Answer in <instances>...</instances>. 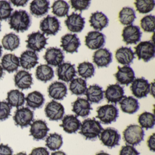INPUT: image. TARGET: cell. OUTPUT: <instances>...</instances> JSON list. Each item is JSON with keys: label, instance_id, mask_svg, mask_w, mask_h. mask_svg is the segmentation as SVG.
I'll return each mask as SVG.
<instances>
[{"label": "cell", "instance_id": "f546056e", "mask_svg": "<svg viewBox=\"0 0 155 155\" xmlns=\"http://www.w3.org/2000/svg\"><path fill=\"white\" fill-rule=\"evenodd\" d=\"M104 91L102 87L97 84L90 86L87 89L85 95L87 100L91 103H99L104 98Z\"/></svg>", "mask_w": 155, "mask_h": 155}, {"label": "cell", "instance_id": "f5cc1de1", "mask_svg": "<svg viewBox=\"0 0 155 155\" xmlns=\"http://www.w3.org/2000/svg\"><path fill=\"white\" fill-rule=\"evenodd\" d=\"M14 5L17 7H25L27 5L28 1V0H21V1H17V0H12L10 1Z\"/></svg>", "mask_w": 155, "mask_h": 155}, {"label": "cell", "instance_id": "7a4b0ae2", "mask_svg": "<svg viewBox=\"0 0 155 155\" xmlns=\"http://www.w3.org/2000/svg\"><path fill=\"white\" fill-rule=\"evenodd\" d=\"M79 133L87 140H94L100 136L103 130L100 122L95 118L85 120L81 124Z\"/></svg>", "mask_w": 155, "mask_h": 155}, {"label": "cell", "instance_id": "94428289", "mask_svg": "<svg viewBox=\"0 0 155 155\" xmlns=\"http://www.w3.org/2000/svg\"><path fill=\"white\" fill-rule=\"evenodd\" d=\"M1 22H0V31H1Z\"/></svg>", "mask_w": 155, "mask_h": 155}, {"label": "cell", "instance_id": "44dd1931", "mask_svg": "<svg viewBox=\"0 0 155 155\" xmlns=\"http://www.w3.org/2000/svg\"><path fill=\"white\" fill-rule=\"evenodd\" d=\"M93 62L98 68H107L112 61V54L107 48H100L94 52Z\"/></svg>", "mask_w": 155, "mask_h": 155}, {"label": "cell", "instance_id": "816d5d0a", "mask_svg": "<svg viewBox=\"0 0 155 155\" xmlns=\"http://www.w3.org/2000/svg\"><path fill=\"white\" fill-rule=\"evenodd\" d=\"M147 146L151 151L155 152V134L153 133L150 136L147 140Z\"/></svg>", "mask_w": 155, "mask_h": 155}, {"label": "cell", "instance_id": "3957f363", "mask_svg": "<svg viewBox=\"0 0 155 155\" xmlns=\"http://www.w3.org/2000/svg\"><path fill=\"white\" fill-rule=\"evenodd\" d=\"M124 140L127 145L134 146L139 145L144 140L145 132L140 126L130 125L123 132Z\"/></svg>", "mask_w": 155, "mask_h": 155}, {"label": "cell", "instance_id": "ee69618b", "mask_svg": "<svg viewBox=\"0 0 155 155\" xmlns=\"http://www.w3.org/2000/svg\"><path fill=\"white\" fill-rule=\"evenodd\" d=\"M155 17L153 15L145 16L140 21V26L145 32H154L155 30Z\"/></svg>", "mask_w": 155, "mask_h": 155}, {"label": "cell", "instance_id": "ab89813d", "mask_svg": "<svg viewBox=\"0 0 155 155\" xmlns=\"http://www.w3.org/2000/svg\"><path fill=\"white\" fill-rule=\"evenodd\" d=\"M70 6L64 1L59 0L55 1L52 5V13L57 17L62 18L68 15Z\"/></svg>", "mask_w": 155, "mask_h": 155}, {"label": "cell", "instance_id": "e575fe53", "mask_svg": "<svg viewBox=\"0 0 155 155\" xmlns=\"http://www.w3.org/2000/svg\"><path fill=\"white\" fill-rule=\"evenodd\" d=\"M36 77L38 80L46 83L54 78V70L48 65H40L36 69Z\"/></svg>", "mask_w": 155, "mask_h": 155}, {"label": "cell", "instance_id": "8992f818", "mask_svg": "<svg viewBox=\"0 0 155 155\" xmlns=\"http://www.w3.org/2000/svg\"><path fill=\"white\" fill-rule=\"evenodd\" d=\"M34 117L33 111L28 107H22L16 110L13 118L16 126L23 128L31 125L34 120Z\"/></svg>", "mask_w": 155, "mask_h": 155}, {"label": "cell", "instance_id": "ac0fdd59", "mask_svg": "<svg viewBox=\"0 0 155 155\" xmlns=\"http://www.w3.org/2000/svg\"><path fill=\"white\" fill-rule=\"evenodd\" d=\"M61 47L67 53L73 54L78 52V49L81 45L80 40L76 34H67L61 38Z\"/></svg>", "mask_w": 155, "mask_h": 155}, {"label": "cell", "instance_id": "680465c9", "mask_svg": "<svg viewBox=\"0 0 155 155\" xmlns=\"http://www.w3.org/2000/svg\"><path fill=\"white\" fill-rule=\"evenodd\" d=\"M15 155H27V154L25 152H19V153H17V154Z\"/></svg>", "mask_w": 155, "mask_h": 155}, {"label": "cell", "instance_id": "cb8c5ba5", "mask_svg": "<svg viewBox=\"0 0 155 155\" xmlns=\"http://www.w3.org/2000/svg\"><path fill=\"white\" fill-rule=\"evenodd\" d=\"M14 81L15 86L22 90L31 88L33 84L32 74L25 70L17 72L14 76Z\"/></svg>", "mask_w": 155, "mask_h": 155}, {"label": "cell", "instance_id": "b9f144b4", "mask_svg": "<svg viewBox=\"0 0 155 155\" xmlns=\"http://www.w3.org/2000/svg\"><path fill=\"white\" fill-rule=\"evenodd\" d=\"M79 75L85 79L94 76L95 68L94 65L89 62H84L79 64L78 67Z\"/></svg>", "mask_w": 155, "mask_h": 155}, {"label": "cell", "instance_id": "d6986e66", "mask_svg": "<svg viewBox=\"0 0 155 155\" xmlns=\"http://www.w3.org/2000/svg\"><path fill=\"white\" fill-rule=\"evenodd\" d=\"M44 58L48 65L58 67L64 61L65 56L61 49L52 47L47 49Z\"/></svg>", "mask_w": 155, "mask_h": 155}, {"label": "cell", "instance_id": "c3c4849f", "mask_svg": "<svg viewBox=\"0 0 155 155\" xmlns=\"http://www.w3.org/2000/svg\"><path fill=\"white\" fill-rule=\"evenodd\" d=\"M140 153L133 146L127 145L123 146L120 151L119 155H140Z\"/></svg>", "mask_w": 155, "mask_h": 155}, {"label": "cell", "instance_id": "1f68e13d", "mask_svg": "<svg viewBox=\"0 0 155 155\" xmlns=\"http://www.w3.org/2000/svg\"><path fill=\"white\" fill-rule=\"evenodd\" d=\"M89 22L91 23V27L94 29L101 31L104 28L108 26L109 19L104 13L97 11L91 14Z\"/></svg>", "mask_w": 155, "mask_h": 155}, {"label": "cell", "instance_id": "ffe728a7", "mask_svg": "<svg viewBox=\"0 0 155 155\" xmlns=\"http://www.w3.org/2000/svg\"><path fill=\"white\" fill-rule=\"evenodd\" d=\"M117 72L114 75L117 81L120 85L128 86L135 79V72L130 66L118 67Z\"/></svg>", "mask_w": 155, "mask_h": 155}, {"label": "cell", "instance_id": "836d02e7", "mask_svg": "<svg viewBox=\"0 0 155 155\" xmlns=\"http://www.w3.org/2000/svg\"><path fill=\"white\" fill-rule=\"evenodd\" d=\"M6 100L12 107H15L18 109L25 104V95L18 90H12L8 92Z\"/></svg>", "mask_w": 155, "mask_h": 155}, {"label": "cell", "instance_id": "db71d44e", "mask_svg": "<svg viewBox=\"0 0 155 155\" xmlns=\"http://www.w3.org/2000/svg\"><path fill=\"white\" fill-rule=\"evenodd\" d=\"M51 155H67L65 152L61 150H59V151H55L54 152H52Z\"/></svg>", "mask_w": 155, "mask_h": 155}, {"label": "cell", "instance_id": "7dc6e473", "mask_svg": "<svg viewBox=\"0 0 155 155\" xmlns=\"http://www.w3.org/2000/svg\"><path fill=\"white\" fill-rule=\"evenodd\" d=\"M70 2L72 8H74L76 12L80 11L81 13L82 11L87 10L91 5V1L71 0Z\"/></svg>", "mask_w": 155, "mask_h": 155}, {"label": "cell", "instance_id": "f35d334b", "mask_svg": "<svg viewBox=\"0 0 155 155\" xmlns=\"http://www.w3.org/2000/svg\"><path fill=\"white\" fill-rule=\"evenodd\" d=\"M63 144V138L57 133H51L46 140V146L52 151L58 150Z\"/></svg>", "mask_w": 155, "mask_h": 155}, {"label": "cell", "instance_id": "9c48e42d", "mask_svg": "<svg viewBox=\"0 0 155 155\" xmlns=\"http://www.w3.org/2000/svg\"><path fill=\"white\" fill-rule=\"evenodd\" d=\"M40 28L47 36H55L61 29V22L56 17L48 15L41 21Z\"/></svg>", "mask_w": 155, "mask_h": 155}, {"label": "cell", "instance_id": "2e32d148", "mask_svg": "<svg viewBox=\"0 0 155 155\" xmlns=\"http://www.w3.org/2000/svg\"><path fill=\"white\" fill-rule=\"evenodd\" d=\"M75 67V64H71L70 62H65L58 66L57 73L58 80L67 83L72 80L77 76Z\"/></svg>", "mask_w": 155, "mask_h": 155}, {"label": "cell", "instance_id": "603a6c76", "mask_svg": "<svg viewBox=\"0 0 155 155\" xmlns=\"http://www.w3.org/2000/svg\"><path fill=\"white\" fill-rule=\"evenodd\" d=\"M48 92L51 98L56 100H62L68 94V88L65 83L55 81L50 85Z\"/></svg>", "mask_w": 155, "mask_h": 155}, {"label": "cell", "instance_id": "f907efd6", "mask_svg": "<svg viewBox=\"0 0 155 155\" xmlns=\"http://www.w3.org/2000/svg\"><path fill=\"white\" fill-rule=\"evenodd\" d=\"M13 151L8 145L0 144V155H12Z\"/></svg>", "mask_w": 155, "mask_h": 155}, {"label": "cell", "instance_id": "91938a15", "mask_svg": "<svg viewBox=\"0 0 155 155\" xmlns=\"http://www.w3.org/2000/svg\"><path fill=\"white\" fill-rule=\"evenodd\" d=\"M2 47L1 45H0V58L1 57L2 55Z\"/></svg>", "mask_w": 155, "mask_h": 155}, {"label": "cell", "instance_id": "f1b7e54d", "mask_svg": "<svg viewBox=\"0 0 155 155\" xmlns=\"http://www.w3.org/2000/svg\"><path fill=\"white\" fill-rule=\"evenodd\" d=\"M1 65L3 70L11 73L17 71L20 67L19 58L14 54H6L2 59Z\"/></svg>", "mask_w": 155, "mask_h": 155}, {"label": "cell", "instance_id": "bcb514c9", "mask_svg": "<svg viewBox=\"0 0 155 155\" xmlns=\"http://www.w3.org/2000/svg\"><path fill=\"white\" fill-rule=\"evenodd\" d=\"M12 108L8 102L0 101V121H4L8 118Z\"/></svg>", "mask_w": 155, "mask_h": 155}, {"label": "cell", "instance_id": "681fc988", "mask_svg": "<svg viewBox=\"0 0 155 155\" xmlns=\"http://www.w3.org/2000/svg\"><path fill=\"white\" fill-rule=\"evenodd\" d=\"M29 155H50V154L46 148L39 147L33 149Z\"/></svg>", "mask_w": 155, "mask_h": 155}, {"label": "cell", "instance_id": "484cf974", "mask_svg": "<svg viewBox=\"0 0 155 155\" xmlns=\"http://www.w3.org/2000/svg\"><path fill=\"white\" fill-rule=\"evenodd\" d=\"M21 67L24 69L31 70L38 64L39 56L35 51L27 50L19 58Z\"/></svg>", "mask_w": 155, "mask_h": 155}, {"label": "cell", "instance_id": "7bdbcfd3", "mask_svg": "<svg viewBox=\"0 0 155 155\" xmlns=\"http://www.w3.org/2000/svg\"><path fill=\"white\" fill-rule=\"evenodd\" d=\"M134 4L139 13L147 14L154 9L155 2L154 0H137Z\"/></svg>", "mask_w": 155, "mask_h": 155}, {"label": "cell", "instance_id": "9a60e30c", "mask_svg": "<svg viewBox=\"0 0 155 155\" xmlns=\"http://www.w3.org/2000/svg\"><path fill=\"white\" fill-rule=\"evenodd\" d=\"M30 126V136L33 137L34 140L38 141L44 139L50 130L47 122L41 120H35Z\"/></svg>", "mask_w": 155, "mask_h": 155}, {"label": "cell", "instance_id": "30bf717a", "mask_svg": "<svg viewBox=\"0 0 155 155\" xmlns=\"http://www.w3.org/2000/svg\"><path fill=\"white\" fill-rule=\"evenodd\" d=\"M131 83L130 90L132 94L137 98L146 97L150 92V84L143 77L136 79Z\"/></svg>", "mask_w": 155, "mask_h": 155}, {"label": "cell", "instance_id": "d4e9b609", "mask_svg": "<svg viewBox=\"0 0 155 155\" xmlns=\"http://www.w3.org/2000/svg\"><path fill=\"white\" fill-rule=\"evenodd\" d=\"M81 122L77 116L68 115L65 116L62 120V124L60 125L63 130L69 134L75 133L80 129Z\"/></svg>", "mask_w": 155, "mask_h": 155}, {"label": "cell", "instance_id": "7c38bea8", "mask_svg": "<svg viewBox=\"0 0 155 155\" xmlns=\"http://www.w3.org/2000/svg\"><path fill=\"white\" fill-rule=\"evenodd\" d=\"M142 35V32L138 26L129 25L123 29L122 34L123 41L126 42L127 45L133 44L136 45L141 40Z\"/></svg>", "mask_w": 155, "mask_h": 155}, {"label": "cell", "instance_id": "4316f807", "mask_svg": "<svg viewBox=\"0 0 155 155\" xmlns=\"http://www.w3.org/2000/svg\"><path fill=\"white\" fill-rule=\"evenodd\" d=\"M115 57L118 62L127 66L133 63V60L136 58L131 48L124 47L117 50Z\"/></svg>", "mask_w": 155, "mask_h": 155}, {"label": "cell", "instance_id": "8d00e7d4", "mask_svg": "<svg viewBox=\"0 0 155 155\" xmlns=\"http://www.w3.org/2000/svg\"><path fill=\"white\" fill-rule=\"evenodd\" d=\"M87 89V81L81 78L73 79L71 81L69 90L72 94L81 96L85 94Z\"/></svg>", "mask_w": 155, "mask_h": 155}, {"label": "cell", "instance_id": "ba28073f", "mask_svg": "<svg viewBox=\"0 0 155 155\" xmlns=\"http://www.w3.org/2000/svg\"><path fill=\"white\" fill-rule=\"evenodd\" d=\"M45 34L41 33L40 31L33 32L28 35L27 48L33 51L40 52L42 49L45 48V46L48 45V39L44 36Z\"/></svg>", "mask_w": 155, "mask_h": 155}, {"label": "cell", "instance_id": "9f6ffc18", "mask_svg": "<svg viewBox=\"0 0 155 155\" xmlns=\"http://www.w3.org/2000/svg\"><path fill=\"white\" fill-rule=\"evenodd\" d=\"M4 73L3 71V69L1 65H0V79L3 77Z\"/></svg>", "mask_w": 155, "mask_h": 155}, {"label": "cell", "instance_id": "5b68a950", "mask_svg": "<svg viewBox=\"0 0 155 155\" xmlns=\"http://www.w3.org/2000/svg\"><path fill=\"white\" fill-rule=\"evenodd\" d=\"M139 60L142 59L144 62H147L155 58V46L154 41H141L134 48Z\"/></svg>", "mask_w": 155, "mask_h": 155}, {"label": "cell", "instance_id": "11a10c76", "mask_svg": "<svg viewBox=\"0 0 155 155\" xmlns=\"http://www.w3.org/2000/svg\"><path fill=\"white\" fill-rule=\"evenodd\" d=\"M151 88H150V93L151 95L154 97V94H155V83L154 82L151 83Z\"/></svg>", "mask_w": 155, "mask_h": 155}, {"label": "cell", "instance_id": "83f0119b", "mask_svg": "<svg viewBox=\"0 0 155 155\" xmlns=\"http://www.w3.org/2000/svg\"><path fill=\"white\" fill-rule=\"evenodd\" d=\"M50 2L47 0H35L30 3V12L35 17L39 18L47 14L50 8Z\"/></svg>", "mask_w": 155, "mask_h": 155}, {"label": "cell", "instance_id": "4dcf8cb0", "mask_svg": "<svg viewBox=\"0 0 155 155\" xmlns=\"http://www.w3.org/2000/svg\"><path fill=\"white\" fill-rule=\"evenodd\" d=\"M120 108L124 113L133 114L139 109V103L137 99L133 97L127 96L119 102Z\"/></svg>", "mask_w": 155, "mask_h": 155}, {"label": "cell", "instance_id": "60d3db41", "mask_svg": "<svg viewBox=\"0 0 155 155\" xmlns=\"http://www.w3.org/2000/svg\"><path fill=\"white\" fill-rule=\"evenodd\" d=\"M138 122L140 127L146 130L153 128L155 124V115L150 112H143L139 116Z\"/></svg>", "mask_w": 155, "mask_h": 155}, {"label": "cell", "instance_id": "52a82bcc", "mask_svg": "<svg viewBox=\"0 0 155 155\" xmlns=\"http://www.w3.org/2000/svg\"><path fill=\"white\" fill-rule=\"evenodd\" d=\"M100 139L104 146L112 148L120 144L121 137L118 131L114 128L109 127L102 130Z\"/></svg>", "mask_w": 155, "mask_h": 155}, {"label": "cell", "instance_id": "74e56055", "mask_svg": "<svg viewBox=\"0 0 155 155\" xmlns=\"http://www.w3.org/2000/svg\"><path fill=\"white\" fill-rule=\"evenodd\" d=\"M2 44L5 50L13 51L19 47L20 39L18 35L10 33L4 36L2 40Z\"/></svg>", "mask_w": 155, "mask_h": 155}, {"label": "cell", "instance_id": "d6a6232c", "mask_svg": "<svg viewBox=\"0 0 155 155\" xmlns=\"http://www.w3.org/2000/svg\"><path fill=\"white\" fill-rule=\"evenodd\" d=\"M25 100L27 106L33 110L42 107L45 101L44 96L38 91H33L28 94Z\"/></svg>", "mask_w": 155, "mask_h": 155}, {"label": "cell", "instance_id": "7402d4cb", "mask_svg": "<svg viewBox=\"0 0 155 155\" xmlns=\"http://www.w3.org/2000/svg\"><path fill=\"white\" fill-rule=\"evenodd\" d=\"M72 110L77 117H86L89 115L93 109L91 103L86 99L78 97L72 104Z\"/></svg>", "mask_w": 155, "mask_h": 155}, {"label": "cell", "instance_id": "f6af8a7d", "mask_svg": "<svg viewBox=\"0 0 155 155\" xmlns=\"http://www.w3.org/2000/svg\"><path fill=\"white\" fill-rule=\"evenodd\" d=\"M12 8L10 3L6 1H0V20H7L11 16Z\"/></svg>", "mask_w": 155, "mask_h": 155}, {"label": "cell", "instance_id": "6da1fadb", "mask_svg": "<svg viewBox=\"0 0 155 155\" xmlns=\"http://www.w3.org/2000/svg\"><path fill=\"white\" fill-rule=\"evenodd\" d=\"M31 23L32 19L30 15L26 11L23 10L15 11L10 17L9 21L10 28L17 32H23L28 31Z\"/></svg>", "mask_w": 155, "mask_h": 155}, {"label": "cell", "instance_id": "8fae6325", "mask_svg": "<svg viewBox=\"0 0 155 155\" xmlns=\"http://www.w3.org/2000/svg\"><path fill=\"white\" fill-rule=\"evenodd\" d=\"M47 117L52 121H58L62 119L65 114V109L61 103L54 100L48 103L45 108Z\"/></svg>", "mask_w": 155, "mask_h": 155}, {"label": "cell", "instance_id": "277c9868", "mask_svg": "<svg viewBox=\"0 0 155 155\" xmlns=\"http://www.w3.org/2000/svg\"><path fill=\"white\" fill-rule=\"evenodd\" d=\"M97 112V117L103 124L106 125L115 122L119 117L118 109L112 104H107L100 107Z\"/></svg>", "mask_w": 155, "mask_h": 155}, {"label": "cell", "instance_id": "d590c367", "mask_svg": "<svg viewBox=\"0 0 155 155\" xmlns=\"http://www.w3.org/2000/svg\"><path fill=\"white\" fill-rule=\"evenodd\" d=\"M120 21L124 25H132L135 20L137 18L136 12L133 8L130 7H124L119 14Z\"/></svg>", "mask_w": 155, "mask_h": 155}, {"label": "cell", "instance_id": "e0dca14e", "mask_svg": "<svg viewBox=\"0 0 155 155\" xmlns=\"http://www.w3.org/2000/svg\"><path fill=\"white\" fill-rule=\"evenodd\" d=\"M104 93L108 102H111L115 105H117V102H119L126 96L124 95V87H121L118 84L109 85Z\"/></svg>", "mask_w": 155, "mask_h": 155}, {"label": "cell", "instance_id": "6f0895ef", "mask_svg": "<svg viewBox=\"0 0 155 155\" xmlns=\"http://www.w3.org/2000/svg\"><path fill=\"white\" fill-rule=\"evenodd\" d=\"M96 155H110L108 153H107V152H104L103 151H101V152H99V153H97Z\"/></svg>", "mask_w": 155, "mask_h": 155}, {"label": "cell", "instance_id": "4fadbf2b", "mask_svg": "<svg viewBox=\"0 0 155 155\" xmlns=\"http://www.w3.org/2000/svg\"><path fill=\"white\" fill-rule=\"evenodd\" d=\"M85 44L91 50L102 48L106 43V37L97 31H90L85 37Z\"/></svg>", "mask_w": 155, "mask_h": 155}, {"label": "cell", "instance_id": "5bb4252c", "mask_svg": "<svg viewBox=\"0 0 155 155\" xmlns=\"http://www.w3.org/2000/svg\"><path fill=\"white\" fill-rule=\"evenodd\" d=\"M85 18H82L81 13L78 14L73 12L71 15L67 16L65 23L68 29L72 32H81L85 27Z\"/></svg>", "mask_w": 155, "mask_h": 155}]
</instances>
